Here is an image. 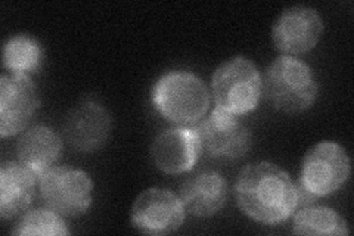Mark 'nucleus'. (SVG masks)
<instances>
[{"mask_svg": "<svg viewBox=\"0 0 354 236\" xmlns=\"http://www.w3.org/2000/svg\"><path fill=\"white\" fill-rule=\"evenodd\" d=\"M203 152L217 160H239L251 149L252 133L238 116L214 108L196 125Z\"/></svg>", "mask_w": 354, "mask_h": 236, "instance_id": "0eeeda50", "label": "nucleus"}, {"mask_svg": "<svg viewBox=\"0 0 354 236\" xmlns=\"http://www.w3.org/2000/svg\"><path fill=\"white\" fill-rule=\"evenodd\" d=\"M351 165L347 151L337 142L324 140L304 155L300 173V201L329 197L344 186Z\"/></svg>", "mask_w": 354, "mask_h": 236, "instance_id": "39448f33", "label": "nucleus"}, {"mask_svg": "<svg viewBox=\"0 0 354 236\" xmlns=\"http://www.w3.org/2000/svg\"><path fill=\"white\" fill-rule=\"evenodd\" d=\"M235 195L243 215L261 224H279L300 206V190L292 177L270 161L243 167L235 183Z\"/></svg>", "mask_w": 354, "mask_h": 236, "instance_id": "f257e3e1", "label": "nucleus"}, {"mask_svg": "<svg viewBox=\"0 0 354 236\" xmlns=\"http://www.w3.org/2000/svg\"><path fill=\"white\" fill-rule=\"evenodd\" d=\"M44 204L61 217H79L91 208L93 182L86 172L73 167H53L39 179Z\"/></svg>", "mask_w": 354, "mask_h": 236, "instance_id": "423d86ee", "label": "nucleus"}, {"mask_svg": "<svg viewBox=\"0 0 354 236\" xmlns=\"http://www.w3.org/2000/svg\"><path fill=\"white\" fill-rule=\"evenodd\" d=\"M64 142L59 134L48 126H35L21 134L17 143L18 163L37 179L57 167L62 155Z\"/></svg>", "mask_w": 354, "mask_h": 236, "instance_id": "4468645a", "label": "nucleus"}, {"mask_svg": "<svg viewBox=\"0 0 354 236\" xmlns=\"http://www.w3.org/2000/svg\"><path fill=\"white\" fill-rule=\"evenodd\" d=\"M227 198V181L214 170L192 174L180 188V199L186 212L199 219L216 216L225 208Z\"/></svg>", "mask_w": 354, "mask_h": 236, "instance_id": "ddd939ff", "label": "nucleus"}, {"mask_svg": "<svg viewBox=\"0 0 354 236\" xmlns=\"http://www.w3.org/2000/svg\"><path fill=\"white\" fill-rule=\"evenodd\" d=\"M39 105V91L28 75L3 73L0 77V136L6 139L24 131Z\"/></svg>", "mask_w": 354, "mask_h": 236, "instance_id": "1a4fd4ad", "label": "nucleus"}, {"mask_svg": "<svg viewBox=\"0 0 354 236\" xmlns=\"http://www.w3.org/2000/svg\"><path fill=\"white\" fill-rule=\"evenodd\" d=\"M292 232L297 235H348L346 219L339 212L324 206H307L297 212L292 221Z\"/></svg>", "mask_w": 354, "mask_h": 236, "instance_id": "dca6fc26", "label": "nucleus"}, {"mask_svg": "<svg viewBox=\"0 0 354 236\" xmlns=\"http://www.w3.org/2000/svg\"><path fill=\"white\" fill-rule=\"evenodd\" d=\"M43 62L40 43L31 36L17 35L10 37L3 48V66L9 73H36Z\"/></svg>", "mask_w": 354, "mask_h": 236, "instance_id": "f3484780", "label": "nucleus"}, {"mask_svg": "<svg viewBox=\"0 0 354 236\" xmlns=\"http://www.w3.org/2000/svg\"><path fill=\"white\" fill-rule=\"evenodd\" d=\"M324 35V21L316 9L297 5L285 9L274 21L272 39L285 56H297L313 51Z\"/></svg>", "mask_w": 354, "mask_h": 236, "instance_id": "9d476101", "label": "nucleus"}, {"mask_svg": "<svg viewBox=\"0 0 354 236\" xmlns=\"http://www.w3.org/2000/svg\"><path fill=\"white\" fill-rule=\"evenodd\" d=\"M152 102L160 114L176 126H196L212 105V93L198 75L170 71L152 89Z\"/></svg>", "mask_w": 354, "mask_h": 236, "instance_id": "f03ea898", "label": "nucleus"}, {"mask_svg": "<svg viewBox=\"0 0 354 236\" xmlns=\"http://www.w3.org/2000/svg\"><path fill=\"white\" fill-rule=\"evenodd\" d=\"M201 152L203 146L196 126L165 129L151 146L155 167L165 174H183L192 170Z\"/></svg>", "mask_w": 354, "mask_h": 236, "instance_id": "9b49d317", "label": "nucleus"}, {"mask_svg": "<svg viewBox=\"0 0 354 236\" xmlns=\"http://www.w3.org/2000/svg\"><path fill=\"white\" fill-rule=\"evenodd\" d=\"M111 129L109 112L95 100H83L66 116L64 136L77 151L93 152L108 142Z\"/></svg>", "mask_w": 354, "mask_h": 236, "instance_id": "f8f14e48", "label": "nucleus"}, {"mask_svg": "<svg viewBox=\"0 0 354 236\" xmlns=\"http://www.w3.org/2000/svg\"><path fill=\"white\" fill-rule=\"evenodd\" d=\"M263 95L283 114H301L313 107L319 84L310 66L295 56H279L266 70Z\"/></svg>", "mask_w": 354, "mask_h": 236, "instance_id": "7ed1b4c3", "label": "nucleus"}, {"mask_svg": "<svg viewBox=\"0 0 354 236\" xmlns=\"http://www.w3.org/2000/svg\"><path fill=\"white\" fill-rule=\"evenodd\" d=\"M36 176L15 161H5L0 167V217L14 220L31 206L36 192Z\"/></svg>", "mask_w": 354, "mask_h": 236, "instance_id": "2eb2a0df", "label": "nucleus"}, {"mask_svg": "<svg viewBox=\"0 0 354 236\" xmlns=\"http://www.w3.org/2000/svg\"><path fill=\"white\" fill-rule=\"evenodd\" d=\"M186 217L180 197L164 188H148L131 207V224L140 233L162 236L179 230Z\"/></svg>", "mask_w": 354, "mask_h": 236, "instance_id": "6e6552de", "label": "nucleus"}, {"mask_svg": "<svg viewBox=\"0 0 354 236\" xmlns=\"http://www.w3.org/2000/svg\"><path fill=\"white\" fill-rule=\"evenodd\" d=\"M216 108L234 116H245L259 107L263 77L251 60L235 56L221 64L212 77Z\"/></svg>", "mask_w": 354, "mask_h": 236, "instance_id": "20e7f679", "label": "nucleus"}, {"mask_svg": "<svg viewBox=\"0 0 354 236\" xmlns=\"http://www.w3.org/2000/svg\"><path fill=\"white\" fill-rule=\"evenodd\" d=\"M14 235L30 236V235H44V236H64L68 235L70 229L66 228L64 217L49 208L32 210L27 215H22L17 221L12 230Z\"/></svg>", "mask_w": 354, "mask_h": 236, "instance_id": "a211bd4d", "label": "nucleus"}]
</instances>
